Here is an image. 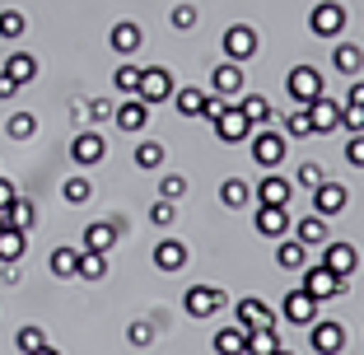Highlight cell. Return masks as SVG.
I'll return each mask as SVG.
<instances>
[{
	"instance_id": "1",
	"label": "cell",
	"mask_w": 364,
	"mask_h": 355,
	"mask_svg": "<svg viewBox=\"0 0 364 355\" xmlns=\"http://www.w3.org/2000/svg\"><path fill=\"white\" fill-rule=\"evenodd\" d=\"M285 94L299 103V108H309L313 98H322V70L318 65H294L285 75Z\"/></svg>"
},
{
	"instance_id": "2",
	"label": "cell",
	"mask_w": 364,
	"mask_h": 355,
	"mask_svg": "<svg viewBox=\"0 0 364 355\" xmlns=\"http://www.w3.org/2000/svg\"><path fill=\"white\" fill-rule=\"evenodd\" d=\"M285 150H289L285 131H276V127H257V131H252V159H257L262 169L285 164Z\"/></svg>"
},
{
	"instance_id": "3",
	"label": "cell",
	"mask_w": 364,
	"mask_h": 355,
	"mask_svg": "<svg viewBox=\"0 0 364 355\" xmlns=\"http://www.w3.org/2000/svg\"><path fill=\"white\" fill-rule=\"evenodd\" d=\"M346 285H350L346 276H336L332 267H322V262H318V267H304V285H299V290H309L313 300L322 304V300H336V295H346Z\"/></svg>"
},
{
	"instance_id": "4",
	"label": "cell",
	"mask_w": 364,
	"mask_h": 355,
	"mask_svg": "<svg viewBox=\"0 0 364 355\" xmlns=\"http://www.w3.org/2000/svg\"><path fill=\"white\" fill-rule=\"evenodd\" d=\"M346 5H336V0H318L309 10V33H318V38H341L346 33Z\"/></svg>"
},
{
	"instance_id": "5",
	"label": "cell",
	"mask_w": 364,
	"mask_h": 355,
	"mask_svg": "<svg viewBox=\"0 0 364 355\" xmlns=\"http://www.w3.org/2000/svg\"><path fill=\"white\" fill-rule=\"evenodd\" d=\"M346 323H336V318H318V323L309 327V351L318 355H341L346 351Z\"/></svg>"
},
{
	"instance_id": "6",
	"label": "cell",
	"mask_w": 364,
	"mask_h": 355,
	"mask_svg": "<svg viewBox=\"0 0 364 355\" xmlns=\"http://www.w3.org/2000/svg\"><path fill=\"white\" fill-rule=\"evenodd\" d=\"M173 70L168 65H150V70H140V89H136V98L145 103V108H154V103H164V98H173Z\"/></svg>"
},
{
	"instance_id": "7",
	"label": "cell",
	"mask_w": 364,
	"mask_h": 355,
	"mask_svg": "<svg viewBox=\"0 0 364 355\" xmlns=\"http://www.w3.org/2000/svg\"><path fill=\"white\" fill-rule=\"evenodd\" d=\"M225 56L238 61V65L257 56V33H252V23H229L225 28Z\"/></svg>"
},
{
	"instance_id": "8",
	"label": "cell",
	"mask_w": 364,
	"mask_h": 355,
	"mask_svg": "<svg viewBox=\"0 0 364 355\" xmlns=\"http://www.w3.org/2000/svg\"><path fill=\"white\" fill-rule=\"evenodd\" d=\"M322 267H332L336 276L350 280L355 267H360V253H355V243H346V238H327V243H322Z\"/></svg>"
},
{
	"instance_id": "9",
	"label": "cell",
	"mask_w": 364,
	"mask_h": 355,
	"mask_svg": "<svg viewBox=\"0 0 364 355\" xmlns=\"http://www.w3.org/2000/svg\"><path fill=\"white\" fill-rule=\"evenodd\" d=\"M103 154H107V140L98 136L94 127L75 131V140H70V159H75V164H85V169H94V164H103Z\"/></svg>"
},
{
	"instance_id": "10",
	"label": "cell",
	"mask_w": 364,
	"mask_h": 355,
	"mask_svg": "<svg viewBox=\"0 0 364 355\" xmlns=\"http://www.w3.org/2000/svg\"><path fill=\"white\" fill-rule=\"evenodd\" d=\"M346 206H350V192H346V183H322V187H313V216L332 220V216H341Z\"/></svg>"
},
{
	"instance_id": "11",
	"label": "cell",
	"mask_w": 364,
	"mask_h": 355,
	"mask_svg": "<svg viewBox=\"0 0 364 355\" xmlns=\"http://www.w3.org/2000/svg\"><path fill=\"white\" fill-rule=\"evenodd\" d=\"M182 309L192 313V318H210V313L225 309V290H215V285H192V290L182 295Z\"/></svg>"
},
{
	"instance_id": "12",
	"label": "cell",
	"mask_w": 364,
	"mask_h": 355,
	"mask_svg": "<svg viewBox=\"0 0 364 355\" xmlns=\"http://www.w3.org/2000/svg\"><path fill=\"white\" fill-rule=\"evenodd\" d=\"M280 313H285V323H294V327H313L318 323V300H313L309 290H289L285 304H280Z\"/></svg>"
},
{
	"instance_id": "13",
	"label": "cell",
	"mask_w": 364,
	"mask_h": 355,
	"mask_svg": "<svg viewBox=\"0 0 364 355\" xmlns=\"http://www.w3.org/2000/svg\"><path fill=\"white\" fill-rule=\"evenodd\" d=\"M215 140H225V145H238V140H252V122L243 117V108H225V117L215 122Z\"/></svg>"
},
{
	"instance_id": "14",
	"label": "cell",
	"mask_w": 364,
	"mask_h": 355,
	"mask_svg": "<svg viewBox=\"0 0 364 355\" xmlns=\"http://www.w3.org/2000/svg\"><path fill=\"white\" fill-rule=\"evenodd\" d=\"M234 323L243 327V332H252V327H276V313H271L262 300H252V295H247V300L234 304Z\"/></svg>"
},
{
	"instance_id": "15",
	"label": "cell",
	"mask_w": 364,
	"mask_h": 355,
	"mask_svg": "<svg viewBox=\"0 0 364 355\" xmlns=\"http://www.w3.org/2000/svg\"><path fill=\"white\" fill-rule=\"evenodd\" d=\"M210 89H215V94H225L229 103H234V98L247 89V80H243V65H238V61L215 65V70H210Z\"/></svg>"
},
{
	"instance_id": "16",
	"label": "cell",
	"mask_w": 364,
	"mask_h": 355,
	"mask_svg": "<svg viewBox=\"0 0 364 355\" xmlns=\"http://www.w3.org/2000/svg\"><path fill=\"white\" fill-rule=\"evenodd\" d=\"M309 117H313V136H332V131L341 127V103L322 94V98L309 103Z\"/></svg>"
},
{
	"instance_id": "17",
	"label": "cell",
	"mask_w": 364,
	"mask_h": 355,
	"mask_svg": "<svg viewBox=\"0 0 364 355\" xmlns=\"http://www.w3.org/2000/svg\"><path fill=\"white\" fill-rule=\"evenodd\" d=\"M262 238H285L289 234V211L285 206H257V216H252Z\"/></svg>"
},
{
	"instance_id": "18",
	"label": "cell",
	"mask_w": 364,
	"mask_h": 355,
	"mask_svg": "<svg viewBox=\"0 0 364 355\" xmlns=\"http://www.w3.org/2000/svg\"><path fill=\"white\" fill-rule=\"evenodd\" d=\"M112 122H117L122 131H145V122H150V108H145V103L131 94V98H122L117 108H112Z\"/></svg>"
},
{
	"instance_id": "19",
	"label": "cell",
	"mask_w": 364,
	"mask_h": 355,
	"mask_svg": "<svg viewBox=\"0 0 364 355\" xmlns=\"http://www.w3.org/2000/svg\"><path fill=\"white\" fill-rule=\"evenodd\" d=\"M140 23L136 19H122V23H112V33H107V43H112V52H122V56H136L140 52Z\"/></svg>"
},
{
	"instance_id": "20",
	"label": "cell",
	"mask_w": 364,
	"mask_h": 355,
	"mask_svg": "<svg viewBox=\"0 0 364 355\" xmlns=\"http://www.w3.org/2000/svg\"><path fill=\"white\" fill-rule=\"evenodd\" d=\"M154 267L159 271H182L187 267V243H182V238H159V243H154Z\"/></svg>"
},
{
	"instance_id": "21",
	"label": "cell",
	"mask_w": 364,
	"mask_h": 355,
	"mask_svg": "<svg viewBox=\"0 0 364 355\" xmlns=\"http://www.w3.org/2000/svg\"><path fill=\"white\" fill-rule=\"evenodd\" d=\"M257 201L262 206H289V178H280L276 169H267V178L257 183Z\"/></svg>"
},
{
	"instance_id": "22",
	"label": "cell",
	"mask_w": 364,
	"mask_h": 355,
	"mask_svg": "<svg viewBox=\"0 0 364 355\" xmlns=\"http://www.w3.org/2000/svg\"><path fill=\"white\" fill-rule=\"evenodd\" d=\"M215 355H247V332H243V327H220V332H215Z\"/></svg>"
},
{
	"instance_id": "23",
	"label": "cell",
	"mask_w": 364,
	"mask_h": 355,
	"mask_svg": "<svg viewBox=\"0 0 364 355\" xmlns=\"http://www.w3.org/2000/svg\"><path fill=\"white\" fill-rule=\"evenodd\" d=\"M117 238H122V234L112 229V220H94V225L85 229V248H89V253H107Z\"/></svg>"
},
{
	"instance_id": "24",
	"label": "cell",
	"mask_w": 364,
	"mask_h": 355,
	"mask_svg": "<svg viewBox=\"0 0 364 355\" xmlns=\"http://www.w3.org/2000/svg\"><path fill=\"white\" fill-rule=\"evenodd\" d=\"M276 262L285 271H304L309 267V248L299 243V238H280V248H276Z\"/></svg>"
},
{
	"instance_id": "25",
	"label": "cell",
	"mask_w": 364,
	"mask_h": 355,
	"mask_svg": "<svg viewBox=\"0 0 364 355\" xmlns=\"http://www.w3.org/2000/svg\"><path fill=\"white\" fill-rule=\"evenodd\" d=\"M23 248H28L23 229H14V225H0V262H5V267L23 258Z\"/></svg>"
},
{
	"instance_id": "26",
	"label": "cell",
	"mask_w": 364,
	"mask_h": 355,
	"mask_svg": "<svg viewBox=\"0 0 364 355\" xmlns=\"http://www.w3.org/2000/svg\"><path fill=\"white\" fill-rule=\"evenodd\" d=\"M332 65L341 70V75H360V70H364V52L355 43H336L332 47Z\"/></svg>"
},
{
	"instance_id": "27",
	"label": "cell",
	"mask_w": 364,
	"mask_h": 355,
	"mask_svg": "<svg viewBox=\"0 0 364 355\" xmlns=\"http://www.w3.org/2000/svg\"><path fill=\"white\" fill-rule=\"evenodd\" d=\"M294 238H299L304 248H322L327 243V220L322 216H304L299 225H294Z\"/></svg>"
},
{
	"instance_id": "28",
	"label": "cell",
	"mask_w": 364,
	"mask_h": 355,
	"mask_svg": "<svg viewBox=\"0 0 364 355\" xmlns=\"http://www.w3.org/2000/svg\"><path fill=\"white\" fill-rule=\"evenodd\" d=\"M238 108H243V117L252 122V131H257V127H271V103L262 94H238Z\"/></svg>"
},
{
	"instance_id": "29",
	"label": "cell",
	"mask_w": 364,
	"mask_h": 355,
	"mask_svg": "<svg viewBox=\"0 0 364 355\" xmlns=\"http://www.w3.org/2000/svg\"><path fill=\"white\" fill-rule=\"evenodd\" d=\"M5 75H10L14 85L23 89V85H28L33 75H38V61H33L28 52H10V56H5Z\"/></svg>"
},
{
	"instance_id": "30",
	"label": "cell",
	"mask_w": 364,
	"mask_h": 355,
	"mask_svg": "<svg viewBox=\"0 0 364 355\" xmlns=\"http://www.w3.org/2000/svg\"><path fill=\"white\" fill-rule=\"evenodd\" d=\"M276 351H280L276 327H252V332H247V355H276Z\"/></svg>"
},
{
	"instance_id": "31",
	"label": "cell",
	"mask_w": 364,
	"mask_h": 355,
	"mask_svg": "<svg viewBox=\"0 0 364 355\" xmlns=\"http://www.w3.org/2000/svg\"><path fill=\"white\" fill-rule=\"evenodd\" d=\"M52 276H61V280L80 276V248H56L52 253Z\"/></svg>"
},
{
	"instance_id": "32",
	"label": "cell",
	"mask_w": 364,
	"mask_h": 355,
	"mask_svg": "<svg viewBox=\"0 0 364 355\" xmlns=\"http://www.w3.org/2000/svg\"><path fill=\"white\" fill-rule=\"evenodd\" d=\"M201 103H205V94L196 85H187V89H173V108L182 112V117H201Z\"/></svg>"
},
{
	"instance_id": "33",
	"label": "cell",
	"mask_w": 364,
	"mask_h": 355,
	"mask_svg": "<svg viewBox=\"0 0 364 355\" xmlns=\"http://www.w3.org/2000/svg\"><path fill=\"white\" fill-rule=\"evenodd\" d=\"M247 196H252V187H247L243 178H225V183H220V201H225L229 211H243Z\"/></svg>"
},
{
	"instance_id": "34",
	"label": "cell",
	"mask_w": 364,
	"mask_h": 355,
	"mask_svg": "<svg viewBox=\"0 0 364 355\" xmlns=\"http://www.w3.org/2000/svg\"><path fill=\"white\" fill-rule=\"evenodd\" d=\"M131 159H136V169H145V173H150V169H159V164L168 159V150H164L159 140H140V145H136V154H131Z\"/></svg>"
},
{
	"instance_id": "35",
	"label": "cell",
	"mask_w": 364,
	"mask_h": 355,
	"mask_svg": "<svg viewBox=\"0 0 364 355\" xmlns=\"http://www.w3.org/2000/svg\"><path fill=\"white\" fill-rule=\"evenodd\" d=\"M61 196L70 206H85V201H94V183H89L85 173H75V178H65V183H61Z\"/></svg>"
},
{
	"instance_id": "36",
	"label": "cell",
	"mask_w": 364,
	"mask_h": 355,
	"mask_svg": "<svg viewBox=\"0 0 364 355\" xmlns=\"http://www.w3.org/2000/svg\"><path fill=\"white\" fill-rule=\"evenodd\" d=\"M33 220H38V211H33V201H23V196H14V201H10V211H5V225H14V229H23V234H28V229H33Z\"/></svg>"
},
{
	"instance_id": "37",
	"label": "cell",
	"mask_w": 364,
	"mask_h": 355,
	"mask_svg": "<svg viewBox=\"0 0 364 355\" xmlns=\"http://www.w3.org/2000/svg\"><path fill=\"white\" fill-rule=\"evenodd\" d=\"M80 276H85V280H103L107 276V253H89V248H80Z\"/></svg>"
},
{
	"instance_id": "38",
	"label": "cell",
	"mask_w": 364,
	"mask_h": 355,
	"mask_svg": "<svg viewBox=\"0 0 364 355\" xmlns=\"http://www.w3.org/2000/svg\"><path fill=\"white\" fill-rule=\"evenodd\" d=\"M313 136V117H309V108H294L285 117V140H309Z\"/></svg>"
},
{
	"instance_id": "39",
	"label": "cell",
	"mask_w": 364,
	"mask_h": 355,
	"mask_svg": "<svg viewBox=\"0 0 364 355\" xmlns=\"http://www.w3.org/2000/svg\"><path fill=\"white\" fill-rule=\"evenodd\" d=\"M112 85H117L122 89V94H136V89H140V65H131V61H122L117 65V70H112Z\"/></svg>"
},
{
	"instance_id": "40",
	"label": "cell",
	"mask_w": 364,
	"mask_h": 355,
	"mask_svg": "<svg viewBox=\"0 0 364 355\" xmlns=\"http://www.w3.org/2000/svg\"><path fill=\"white\" fill-rule=\"evenodd\" d=\"M23 28H28V19H23L19 10H0V38H5V43L23 38Z\"/></svg>"
},
{
	"instance_id": "41",
	"label": "cell",
	"mask_w": 364,
	"mask_h": 355,
	"mask_svg": "<svg viewBox=\"0 0 364 355\" xmlns=\"http://www.w3.org/2000/svg\"><path fill=\"white\" fill-rule=\"evenodd\" d=\"M38 346H47V332H43V327H19V337H14V351H19V355H33Z\"/></svg>"
},
{
	"instance_id": "42",
	"label": "cell",
	"mask_w": 364,
	"mask_h": 355,
	"mask_svg": "<svg viewBox=\"0 0 364 355\" xmlns=\"http://www.w3.org/2000/svg\"><path fill=\"white\" fill-rule=\"evenodd\" d=\"M5 131H10L14 140H33V131H38V117H33V112H14V117L5 122Z\"/></svg>"
},
{
	"instance_id": "43",
	"label": "cell",
	"mask_w": 364,
	"mask_h": 355,
	"mask_svg": "<svg viewBox=\"0 0 364 355\" xmlns=\"http://www.w3.org/2000/svg\"><path fill=\"white\" fill-rule=\"evenodd\" d=\"M294 183L313 192V187H322V183H327V173H322V164H309V159H304L299 169H294Z\"/></svg>"
},
{
	"instance_id": "44",
	"label": "cell",
	"mask_w": 364,
	"mask_h": 355,
	"mask_svg": "<svg viewBox=\"0 0 364 355\" xmlns=\"http://www.w3.org/2000/svg\"><path fill=\"white\" fill-rule=\"evenodd\" d=\"M173 220H178V206H173V201H164V196H159V201L150 206V225H154V229H168Z\"/></svg>"
},
{
	"instance_id": "45",
	"label": "cell",
	"mask_w": 364,
	"mask_h": 355,
	"mask_svg": "<svg viewBox=\"0 0 364 355\" xmlns=\"http://www.w3.org/2000/svg\"><path fill=\"white\" fill-rule=\"evenodd\" d=\"M182 192H187V178H182V173H164L159 178V196L164 201H178Z\"/></svg>"
},
{
	"instance_id": "46",
	"label": "cell",
	"mask_w": 364,
	"mask_h": 355,
	"mask_svg": "<svg viewBox=\"0 0 364 355\" xmlns=\"http://www.w3.org/2000/svg\"><path fill=\"white\" fill-rule=\"evenodd\" d=\"M341 127L350 131V136L364 131V108H360V103H341Z\"/></svg>"
},
{
	"instance_id": "47",
	"label": "cell",
	"mask_w": 364,
	"mask_h": 355,
	"mask_svg": "<svg viewBox=\"0 0 364 355\" xmlns=\"http://www.w3.org/2000/svg\"><path fill=\"white\" fill-rule=\"evenodd\" d=\"M173 28L178 33H187V28H196V19H201V14H196V5H173Z\"/></svg>"
},
{
	"instance_id": "48",
	"label": "cell",
	"mask_w": 364,
	"mask_h": 355,
	"mask_svg": "<svg viewBox=\"0 0 364 355\" xmlns=\"http://www.w3.org/2000/svg\"><path fill=\"white\" fill-rule=\"evenodd\" d=\"M225 108H229V98H225V94H205V103H201V117L215 127V122L225 117Z\"/></svg>"
},
{
	"instance_id": "49",
	"label": "cell",
	"mask_w": 364,
	"mask_h": 355,
	"mask_svg": "<svg viewBox=\"0 0 364 355\" xmlns=\"http://www.w3.org/2000/svg\"><path fill=\"white\" fill-rule=\"evenodd\" d=\"M127 341L145 351V346L154 341V323H145V318H140V323H131V327H127Z\"/></svg>"
},
{
	"instance_id": "50",
	"label": "cell",
	"mask_w": 364,
	"mask_h": 355,
	"mask_svg": "<svg viewBox=\"0 0 364 355\" xmlns=\"http://www.w3.org/2000/svg\"><path fill=\"white\" fill-rule=\"evenodd\" d=\"M112 108H117V103H107V98H94V103L85 108V122H107V117H112Z\"/></svg>"
},
{
	"instance_id": "51",
	"label": "cell",
	"mask_w": 364,
	"mask_h": 355,
	"mask_svg": "<svg viewBox=\"0 0 364 355\" xmlns=\"http://www.w3.org/2000/svg\"><path fill=\"white\" fill-rule=\"evenodd\" d=\"M346 164L364 169V131H360V136H350V140H346Z\"/></svg>"
},
{
	"instance_id": "52",
	"label": "cell",
	"mask_w": 364,
	"mask_h": 355,
	"mask_svg": "<svg viewBox=\"0 0 364 355\" xmlns=\"http://www.w3.org/2000/svg\"><path fill=\"white\" fill-rule=\"evenodd\" d=\"M14 196H19V192H14V183H10V178H0V216L10 211V201H14Z\"/></svg>"
},
{
	"instance_id": "53",
	"label": "cell",
	"mask_w": 364,
	"mask_h": 355,
	"mask_svg": "<svg viewBox=\"0 0 364 355\" xmlns=\"http://www.w3.org/2000/svg\"><path fill=\"white\" fill-rule=\"evenodd\" d=\"M14 94H19V85H14V80L0 70V98H14Z\"/></svg>"
},
{
	"instance_id": "54",
	"label": "cell",
	"mask_w": 364,
	"mask_h": 355,
	"mask_svg": "<svg viewBox=\"0 0 364 355\" xmlns=\"http://www.w3.org/2000/svg\"><path fill=\"white\" fill-rule=\"evenodd\" d=\"M346 103H360V108H364V80H355V85H350V94H346Z\"/></svg>"
},
{
	"instance_id": "55",
	"label": "cell",
	"mask_w": 364,
	"mask_h": 355,
	"mask_svg": "<svg viewBox=\"0 0 364 355\" xmlns=\"http://www.w3.org/2000/svg\"><path fill=\"white\" fill-rule=\"evenodd\" d=\"M33 355H61V351H56V346H38V351H33Z\"/></svg>"
},
{
	"instance_id": "56",
	"label": "cell",
	"mask_w": 364,
	"mask_h": 355,
	"mask_svg": "<svg viewBox=\"0 0 364 355\" xmlns=\"http://www.w3.org/2000/svg\"><path fill=\"white\" fill-rule=\"evenodd\" d=\"M276 355H294V351H285V346H280V351H276Z\"/></svg>"
}]
</instances>
